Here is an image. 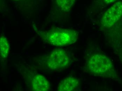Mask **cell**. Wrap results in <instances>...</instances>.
Returning <instances> with one entry per match:
<instances>
[{
  "instance_id": "cell-1",
  "label": "cell",
  "mask_w": 122,
  "mask_h": 91,
  "mask_svg": "<svg viewBox=\"0 0 122 91\" xmlns=\"http://www.w3.org/2000/svg\"><path fill=\"white\" fill-rule=\"evenodd\" d=\"M46 43L56 47L68 46L75 43L78 33L74 29L55 27L39 33Z\"/></svg>"
},
{
  "instance_id": "cell-2",
  "label": "cell",
  "mask_w": 122,
  "mask_h": 91,
  "mask_svg": "<svg viewBox=\"0 0 122 91\" xmlns=\"http://www.w3.org/2000/svg\"><path fill=\"white\" fill-rule=\"evenodd\" d=\"M90 73L95 76L105 78H115L116 70L110 58L106 55L96 53L92 55L88 63Z\"/></svg>"
},
{
  "instance_id": "cell-3",
  "label": "cell",
  "mask_w": 122,
  "mask_h": 91,
  "mask_svg": "<svg viewBox=\"0 0 122 91\" xmlns=\"http://www.w3.org/2000/svg\"><path fill=\"white\" fill-rule=\"evenodd\" d=\"M69 63V55L65 50L55 49L49 54L47 64L50 70L59 71L67 68Z\"/></svg>"
},
{
  "instance_id": "cell-4",
  "label": "cell",
  "mask_w": 122,
  "mask_h": 91,
  "mask_svg": "<svg viewBox=\"0 0 122 91\" xmlns=\"http://www.w3.org/2000/svg\"><path fill=\"white\" fill-rule=\"evenodd\" d=\"M122 16V1H117L104 13L101 21L102 26L105 28L111 27Z\"/></svg>"
},
{
  "instance_id": "cell-5",
  "label": "cell",
  "mask_w": 122,
  "mask_h": 91,
  "mask_svg": "<svg viewBox=\"0 0 122 91\" xmlns=\"http://www.w3.org/2000/svg\"><path fill=\"white\" fill-rule=\"evenodd\" d=\"M79 86V81L76 77H69L63 79L58 85L57 91H75Z\"/></svg>"
},
{
  "instance_id": "cell-6",
  "label": "cell",
  "mask_w": 122,
  "mask_h": 91,
  "mask_svg": "<svg viewBox=\"0 0 122 91\" xmlns=\"http://www.w3.org/2000/svg\"><path fill=\"white\" fill-rule=\"evenodd\" d=\"M32 85L33 91H47L51 89L49 81L41 74H37L34 77Z\"/></svg>"
},
{
  "instance_id": "cell-7",
  "label": "cell",
  "mask_w": 122,
  "mask_h": 91,
  "mask_svg": "<svg viewBox=\"0 0 122 91\" xmlns=\"http://www.w3.org/2000/svg\"><path fill=\"white\" fill-rule=\"evenodd\" d=\"M9 41L4 36H1L0 38V54L1 59H5L7 57L9 52Z\"/></svg>"
},
{
  "instance_id": "cell-8",
  "label": "cell",
  "mask_w": 122,
  "mask_h": 91,
  "mask_svg": "<svg viewBox=\"0 0 122 91\" xmlns=\"http://www.w3.org/2000/svg\"><path fill=\"white\" fill-rule=\"evenodd\" d=\"M76 0H56L58 7L62 11L67 12L70 11L75 4Z\"/></svg>"
},
{
  "instance_id": "cell-9",
  "label": "cell",
  "mask_w": 122,
  "mask_h": 91,
  "mask_svg": "<svg viewBox=\"0 0 122 91\" xmlns=\"http://www.w3.org/2000/svg\"><path fill=\"white\" fill-rule=\"evenodd\" d=\"M104 1L107 4H109L111 3H113L117 0H104Z\"/></svg>"
},
{
  "instance_id": "cell-10",
  "label": "cell",
  "mask_w": 122,
  "mask_h": 91,
  "mask_svg": "<svg viewBox=\"0 0 122 91\" xmlns=\"http://www.w3.org/2000/svg\"><path fill=\"white\" fill-rule=\"evenodd\" d=\"M13 0L15 1H19L22 0Z\"/></svg>"
}]
</instances>
